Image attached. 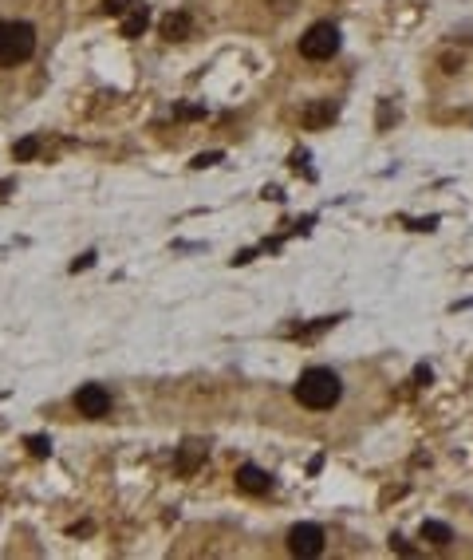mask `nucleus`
<instances>
[{"instance_id": "1", "label": "nucleus", "mask_w": 473, "mask_h": 560, "mask_svg": "<svg viewBox=\"0 0 473 560\" xmlns=\"http://www.w3.org/2000/svg\"><path fill=\"white\" fill-rule=\"evenodd\" d=\"M343 395V383L332 367H308L296 383V402L308 410H332Z\"/></svg>"}, {"instance_id": "2", "label": "nucleus", "mask_w": 473, "mask_h": 560, "mask_svg": "<svg viewBox=\"0 0 473 560\" xmlns=\"http://www.w3.org/2000/svg\"><path fill=\"white\" fill-rule=\"evenodd\" d=\"M32 51H36V28L28 20H0V68L32 60Z\"/></svg>"}, {"instance_id": "3", "label": "nucleus", "mask_w": 473, "mask_h": 560, "mask_svg": "<svg viewBox=\"0 0 473 560\" xmlns=\"http://www.w3.org/2000/svg\"><path fill=\"white\" fill-rule=\"evenodd\" d=\"M335 51H339V28L332 20H320L300 36V56L304 60H332Z\"/></svg>"}, {"instance_id": "4", "label": "nucleus", "mask_w": 473, "mask_h": 560, "mask_svg": "<svg viewBox=\"0 0 473 560\" xmlns=\"http://www.w3.org/2000/svg\"><path fill=\"white\" fill-rule=\"evenodd\" d=\"M75 407H79V414H87V419H103V414L111 410V390L99 387V383H83V387L75 390Z\"/></svg>"}, {"instance_id": "5", "label": "nucleus", "mask_w": 473, "mask_h": 560, "mask_svg": "<svg viewBox=\"0 0 473 560\" xmlns=\"http://www.w3.org/2000/svg\"><path fill=\"white\" fill-rule=\"evenodd\" d=\"M288 552L292 556H320L323 552V529L320 525H296L288 533Z\"/></svg>"}, {"instance_id": "6", "label": "nucleus", "mask_w": 473, "mask_h": 560, "mask_svg": "<svg viewBox=\"0 0 473 560\" xmlns=\"http://www.w3.org/2000/svg\"><path fill=\"white\" fill-rule=\"evenodd\" d=\"M237 490H245V493H268L272 490V478L261 470V466L245 462V466H237Z\"/></svg>"}, {"instance_id": "7", "label": "nucleus", "mask_w": 473, "mask_h": 560, "mask_svg": "<svg viewBox=\"0 0 473 560\" xmlns=\"http://www.w3.org/2000/svg\"><path fill=\"white\" fill-rule=\"evenodd\" d=\"M162 36H166V40H186V36H190V16H186V12L162 16Z\"/></svg>"}, {"instance_id": "8", "label": "nucleus", "mask_w": 473, "mask_h": 560, "mask_svg": "<svg viewBox=\"0 0 473 560\" xmlns=\"http://www.w3.org/2000/svg\"><path fill=\"white\" fill-rule=\"evenodd\" d=\"M146 24H150V12H146V8H131L127 16H122V36H127V40H138L142 32H146Z\"/></svg>"}, {"instance_id": "9", "label": "nucleus", "mask_w": 473, "mask_h": 560, "mask_svg": "<svg viewBox=\"0 0 473 560\" xmlns=\"http://www.w3.org/2000/svg\"><path fill=\"white\" fill-rule=\"evenodd\" d=\"M332 119H335L332 103H312V107L304 110V127H312V130H320L323 122H332Z\"/></svg>"}, {"instance_id": "10", "label": "nucleus", "mask_w": 473, "mask_h": 560, "mask_svg": "<svg viewBox=\"0 0 473 560\" xmlns=\"http://www.w3.org/2000/svg\"><path fill=\"white\" fill-rule=\"evenodd\" d=\"M422 540H430V545H450L453 533H450V525H442V521H422Z\"/></svg>"}, {"instance_id": "11", "label": "nucleus", "mask_w": 473, "mask_h": 560, "mask_svg": "<svg viewBox=\"0 0 473 560\" xmlns=\"http://www.w3.org/2000/svg\"><path fill=\"white\" fill-rule=\"evenodd\" d=\"M202 454H205L202 442H186V450H181V458H178V470L181 473H193V470H197V462H202Z\"/></svg>"}, {"instance_id": "12", "label": "nucleus", "mask_w": 473, "mask_h": 560, "mask_svg": "<svg viewBox=\"0 0 473 560\" xmlns=\"http://www.w3.org/2000/svg\"><path fill=\"white\" fill-rule=\"evenodd\" d=\"M36 154H40V139H36V134H28V139H20L12 146V158L16 162H32Z\"/></svg>"}, {"instance_id": "13", "label": "nucleus", "mask_w": 473, "mask_h": 560, "mask_svg": "<svg viewBox=\"0 0 473 560\" xmlns=\"http://www.w3.org/2000/svg\"><path fill=\"white\" fill-rule=\"evenodd\" d=\"M131 4L134 0H103V12H107V16H127Z\"/></svg>"}, {"instance_id": "14", "label": "nucleus", "mask_w": 473, "mask_h": 560, "mask_svg": "<svg viewBox=\"0 0 473 560\" xmlns=\"http://www.w3.org/2000/svg\"><path fill=\"white\" fill-rule=\"evenodd\" d=\"M28 450L36 454V458H48V454H51V438H44V434H36V438H28Z\"/></svg>"}, {"instance_id": "15", "label": "nucleus", "mask_w": 473, "mask_h": 560, "mask_svg": "<svg viewBox=\"0 0 473 560\" xmlns=\"http://www.w3.org/2000/svg\"><path fill=\"white\" fill-rule=\"evenodd\" d=\"M217 162H221V154L213 151V154H197V158H193V170H205V166H217Z\"/></svg>"}, {"instance_id": "16", "label": "nucleus", "mask_w": 473, "mask_h": 560, "mask_svg": "<svg viewBox=\"0 0 473 560\" xmlns=\"http://www.w3.org/2000/svg\"><path fill=\"white\" fill-rule=\"evenodd\" d=\"M391 549H394V552H403V556H414V545H406V537H399V533L391 537Z\"/></svg>"}, {"instance_id": "17", "label": "nucleus", "mask_w": 473, "mask_h": 560, "mask_svg": "<svg viewBox=\"0 0 473 560\" xmlns=\"http://www.w3.org/2000/svg\"><path fill=\"white\" fill-rule=\"evenodd\" d=\"M91 265H95V253H83V257L75 260V265H71V272H79V269H91Z\"/></svg>"}]
</instances>
